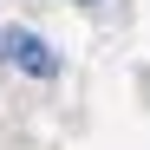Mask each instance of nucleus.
<instances>
[{"label": "nucleus", "mask_w": 150, "mask_h": 150, "mask_svg": "<svg viewBox=\"0 0 150 150\" xmlns=\"http://www.w3.org/2000/svg\"><path fill=\"white\" fill-rule=\"evenodd\" d=\"M0 59H7L13 72H26V79H59V52L39 33H26V26H7V33H0Z\"/></svg>", "instance_id": "1"}, {"label": "nucleus", "mask_w": 150, "mask_h": 150, "mask_svg": "<svg viewBox=\"0 0 150 150\" xmlns=\"http://www.w3.org/2000/svg\"><path fill=\"white\" fill-rule=\"evenodd\" d=\"M79 7H98V0H79Z\"/></svg>", "instance_id": "2"}]
</instances>
